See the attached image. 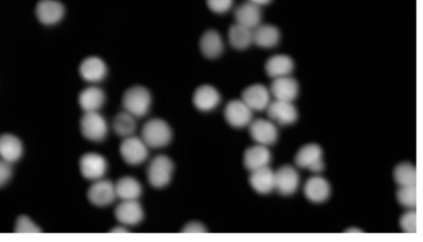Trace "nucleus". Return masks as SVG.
I'll return each instance as SVG.
<instances>
[{
  "label": "nucleus",
  "instance_id": "nucleus-1",
  "mask_svg": "<svg viewBox=\"0 0 423 242\" xmlns=\"http://www.w3.org/2000/svg\"><path fill=\"white\" fill-rule=\"evenodd\" d=\"M152 95L146 87L135 86L123 93L122 104L125 111L135 118L146 116L152 104Z\"/></svg>",
  "mask_w": 423,
  "mask_h": 242
},
{
  "label": "nucleus",
  "instance_id": "nucleus-2",
  "mask_svg": "<svg viewBox=\"0 0 423 242\" xmlns=\"http://www.w3.org/2000/svg\"><path fill=\"white\" fill-rule=\"evenodd\" d=\"M172 127L161 118H152L143 127L142 139L148 147H165L172 142Z\"/></svg>",
  "mask_w": 423,
  "mask_h": 242
},
{
  "label": "nucleus",
  "instance_id": "nucleus-3",
  "mask_svg": "<svg viewBox=\"0 0 423 242\" xmlns=\"http://www.w3.org/2000/svg\"><path fill=\"white\" fill-rule=\"evenodd\" d=\"M174 163L168 156L158 155L150 161L147 168V179L154 188L161 189L172 181Z\"/></svg>",
  "mask_w": 423,
  "mask_h": 242
},
{
  "label": "nucleus",
  "instance_id": "nucleus-4",
  "mask_svg": "<svg viewBox=\"0 0 423 242\" xmlns=\"http://www.w3.org/2000/svg\"><path fill=\"white\" fill-rule=\"evenodd\" d=\"M80 131L89 141L102 142L108 135V124L100 113L84 112L80 120Z\"/></svg>",
  "mask_w": 423,
  "mask_h": 242
},
{
  "label": "nucleus",
  "instance_id": "nucleus-5",
  "mask_svg": "<svg viewBox=\"0 0 423 242\" xmlns=\"http://www.w3.org/2000/svg\"><path fill=\"white\" fill-rule=\"evenodd\" d=\"M294 161L299 168L307 169L314 173H320L324 169L323 151L318 144H307L302 147Z\"/></svg>",
  "mask_w": 423,
  "mask_h": 242
},
{
  "label": "nucleus",
  "instance_id": "nucleus-6",
  "mask_svg": "<svg viewBox=\"0 0 423 242\" xmlns=\"http://www.w3.org/2000/svg\"><path fill=\"white\" fill-rule=\"evenodd\" d=\"M120 155L126 163L138 165L144 162L148 157V147L142 138L132 135L125 138L119 148Z\"/></svg>",
  "mask_w": 423,
  "mask_h": 242
},
{
  "label": "nucleus",
  "instance_id": "nucleus-7",
  "mask_svg": "<svg viewBox=\"0 0 423 242\" xmlns=\"http://www.w3.org/2000/svg\"><path fill=\"white\" fill-rule=\"evenodd\" d=\"M80 171L85 179L98 180L108 171V163L104 156L95 152L85 153L80 159Z\"/></svg>",
  "mask_w": 423,
  "mask_h": 242
},
{
  "label": "nucleus",
  "instance_id": "nucleus-8",
  "mask_svg": "<svg viewBox=\"0 0 423 242\" xmlns=\"http://www.w3.org/2000/svg\"><path fill=\"white\" fill-rule=\"evenodd\" d=\"M267 114L273 122L281 126L291 125L298 120V113L293 102L276 100L271 101L267 109Z\"/></svg>",
  "mask_w": 423,
  "mask_h": 242
},
{
  "label": "nucleus",
  "instance_id": "nucleus-9",
  "mask_svg": "<svg viewBox=\"0 0 423 242\" xmlns=\"http://www.w3.org/2000/svg\"><path fill=\"white\" fill-rule=\"evenodd\" d=\"M224 117L230 126L242 129L250 125L253 111L242 100H233L226 105Z\"/></svg>",
  "mask_w": 423,
  "mask_h": 242
},
{
  "label": "nucleus",
  "instance_id": "nucleus-10",
  "mask_svg": "<svg viewBox=\"0 0 423 242\" xmlns=\"http://www.w3.org/2000/svg\"><path fill=\"white\" fill-rule=\"evenodd\" d=\"M250 135L255 142L263 146H271L277 142L279 131L275 122L271 120H252L249 125Z\"/></svg>",
  "mask_w": 423,
  "mask_h": 242
},
{
  "label": "nucleus",
  "instance_id": "nucleus-11",
  "mask_svg": "<svg viewBox=\"0 0 423 242\" xmlns=\"http://www.w3.org/2000/svg\"><path fill=\"white\" fill-rule=\"evenodd\" d=\"M271 91L262 84H254L246 87L242 93V100L252 111H264L271 104Z\"/></svg>",
  "mask_w": 423,
  "mask_h": 242
},
{
  "label": "nucleus",
  "instance_id": "nucleus-12",
  "mask_svg": "<svg viewBox=\"0 0 423 242\" xmlns=\"http://www.w3.org/2000/svg\"><path fill=\"white\" fill-rule=\"evenodd\" d=\"M116 191L112 182L107 180H98L89 187L87 198L92 205L105 207L113 203L116 198Z\"/></svg>",
  "mask_w": 423,
  "mask_h": 242
},
{
  "label": "nucleus",
  "instance_id": "nucleus-13",
  "mask_svg": "<svg viewBox=\"0 0 423 242\" xmlns=\"http://www.w3.org/2000/svg\"><path fill=\"white\" fill-rule=\"evenodd\" d=\"M300 182L297 169L291 165H283L275 172V189L282 195H291L296 192Z\"/></svg>",
  "mask_w": 423,
  "mask_h": 242
},
{
  "label": "nucleus",
  "instance_id": "nucleus-14",
  "mask_svg": "<svg viewBox=\"0 0 423 242\" xmlns=\"http://www.w3.org/2000/svg\"><path fill=\"white\" fill-rule=\"evenodd\" d=\"M36 15L38 20L45 25L57 24L65 15V6L58 0H40L37 3Z\"/></svg>",
  "mask_w": 423,
  "mask_h": 242
},
{
  "label": "nucleus",
  "instance_id": "nucleus-15",
  "mask_svg": "<svg viewBox=\"0 0 423 242\" xmlns=\"http://www.w3.org/2000/svg\"><path fill=\"white\" fill-rule=\"evenodd\" d=\"M79 72L85 82L98 83L105 79L108 74V66L100 57H89L80 63Z\"/></svg>",
  "mask_w": 423,
  "mask_h": 242
},
{
  "label": "nucleus",
  "instance_id": "nucleus-16",
  "mask_svg": "<svg viewBox=\"0 0 423 242\" xmlns=\"http://www.w3.org/2000/svg\"><path fill=\"white\" fill-rule=\"evenodd\" d=\"M115 218L127 226H136L144 218V211L138 201H123L114 211Z\"/></svg>",
  "mask_w": 423,
  "mask_h": 242
},
{
  "label": "nucleus",
  "instance_id": "nucleus-17",
  "mask_svg": "<svg viewBox=\"0 0 423 242\" xmlns=\"http://www.w3.org/2000/svg\"><path fill=\"white\" fill-rule=\"evenodd\" d=\"M221 95L215 86L203 84L196 89L193 95V103L196 109L202 112L212 111L219 106Z\"/></svg>",
  "mask_w": 423,
  "mask_h": 242
},
{
  "label": "nucleus",
  "instance_id": "nucleus-18",
  "mask_svg": "<svg viewBox=\"0 0 423 242\" xmlns=\"http://www.w3.org/2000/svg\"><path fill=\"white\" fill-rule=\"evenodd\" d=\"M234 18L236 23L246 28L254 29L262 24V7L247 1L239 4L234 11Z\"/></svg>",
  "mask_w": 423,
  "mask_h": 242
},
{
  "label": "nucleus",
  "instance_id": "nucleus-19",
  "mask_svg": "<svg viewBox=\"0 0 423 242\" xmlns=\"http://www.w3.org/2000/svg\"><path fill=\"white\" fill-rule=\"evenodd\" d=\"M270 91L276 100L293 102L298 95L299 84L291 75L283 76L273 80Z\"/></svg>",
  "mask_w": 423,
  "mask_h": 242
},
{
  "label": "nucleus",
  "instance_id": "nucleus-20",
  "mask_svg": "<svg viewBox=\"0 0 423 242\" xmlns=\"http://www.w3.org/2000/svg\"><path fill=\"white\" fill-rule=\"evenodd\" d=\"M199 48L205 57L216 59L224 53V44L220 33L215 29L205 31L199 39Z\"/></svg>",
  "mask_w": 423,
  "mask_h": 242
},
{
  "label": "nucleus",
  "instance_id": "nucleus-21",
  "mask_svg": "<svg viewBox=\"0 0 423 242\" xmlns=\"http://www.w3.org/2000/svg\"><path fill=\"white\" fill-rule=\"evenodd\" d=\"M282 34L273 24H262L253 29V44L262 48L270 49L279 45Z\"/></svg>",
  "mask_w": 423,
  "mask_h": 242
},
{
  "label": "nucleus",
  "instance_id": "nucleus-22",
  "mask_svg": "<svg viewBox=\"0 0 423 242\" xmlns=\"http://www.w3.org/2000/svg\"><path fill=\"white\" fill-rule=\"evenodd\" d=\"M271 157V152L268 147L258 144L247 148L243 157V162L245 167L251 172L255 169L269 167Z\"/></svg>",
  "mask_w": 423,
  "mask_h": 242
},
{
  "label": "nucleus",
  "instance_id": "nucleus-23",
  "mask_svg": "<svg viewBox=\"0 0 423 242\" xmlns=\"http://www.w3.org/2000/svg\"><path fill=\"white\" fill-rule=\"evenodd\" d=\"M296 68L291 57L285 54H277L268 59L264 65L267 74L273 79L290 75Z\"/></svg>",
  "mask_w": 423,
  "mask_h": 242
},
{
  "label": "nucleus",
  "instance_id": "nucleus-24",
  "mask_svg": "<svg viewBox=\"0 0 423 242\" xmlns=\"http://www.w3.org/2000/svg\"><path fill=\"white\" fill-rule=\"evenodd\" d=\"M305 194L309 201L321 203L327 201L331 194V185L321 176H313L307 180Z\"/></svg>",
  "mask_w": 423,
  "mask_h": 242
},
{
  "label": "nucleus",
  "instance_id": "nucleus-25",
  "mask_svg": "<svg viewBox=\"0 0 423 242\" xmlns=\"http://www.w3.org/2000/svg\"><path fill=\"white\" fill-rule=\"evenodd\" d=\"M250 185L255 192L267 194L275 189V172L269 167H263L251 172Z\"/></svg>",
  "mask_w": 423,
  "mask_h": 242
},
{
  "label": "nucleus",
  "instance_id": "nucleus-26",
  "mask_svg": "<svg viewBox=\"0 0 423 242\" xmlns=\"http://www.w3.org/2000/svg\"><path fill=\"white\" fill-rule=\"evenodd\" d=\"M23 153V144L19 138L10 133L0 135V158L12 164L19 160Z\"/></svg>",
  "mask_w": 423,
  "mask_h": 242
},
{
  "label": "nucleus",
  "instance_id": "nucleus-27",
  "mask_svg": "<svg viewBox=\"0 0 423 242\" xmlns=\"http://www.w3.org/2000/svg\"><path fill=\"white\" fill-rule=\"evenodd\" d=\"M105 100L104 91L96 86L85 88L79 95V104L84 112H98L105 104Z\"/></svg>",
  "mask_w": 423,
  "mask_h": 242
},
{
  "label": "nucleus",
  "instance_id": "nucleus-28",
  "mask_svg": "<svg viewBox=\"0 0 423 242\" xmlns=\"http://www.w3.org/2000/svg\"><path fill=\"white\" fill-rule=\"evenodd\" d=\"M228 41L231 46L237 50H245L253 44V29L234 24L229 28Z\"/></svg>",
  "mask_w": 423,
  "mask_h": 242
},
{
  "label": "nucleus",
  "instance_id": "nucleus-29",
  "mask_svg": "<svg viewBox=\"0 0 423 242\" xmlns=\"http://www.w3.org/2000/svg\"><path fill=\"white\" fill-rule=\"evenodd\" d=\"M114 186L117 197L122 201H136L143 192L142 185L134 177H123Z\"/></svg>",
  "mask_w": 423,
  "mask_h": 242
},
{
  "label": "nucleus",
  "instance_id": "nucleus-30",
  "mask_svg": "<svg viewBox=\"0 0 423 242\" xmlns=\"http://www.w3.org/2000/svg\"><path fill=\"white\" fill-rule=\"evenodd\" d=\"M113 127L115 133L120 137H129L136 131V118L125 110V112L118 113L114 118Z\"/></svg>",
  "mask_w": 423,
  "mask_h": 242
},
{
  "label": "nucleus",
  "instance_id": "nucleus-31",
  "mask_svg": "<svg viewBox=\"0 0 423 242\" xmlns=\"http://www.w3.org/2000/svg\"><path fill=\"white\" fill-rule=\"evenodd\" d=\"M394 178L399 186L416 185V168L411 163H401L395 169Z\"/></svg>",
  "mask_w": 423,
  "mask_h": 242
},
{
  "label": "nucleus",
  "instance_id": "nucleus-32",
  "mask_svg": "<svg viewBox=\"0 0 423 242\" xmlns=\"http://www.w3.org/2000/svg\"><path fill=\"white\" fill-rule=\"evenodd\" d=\"M397 198L402 206L408 210H414L417 205L416 185L400 186Z\"/></svg>",
  "mask_w": 423,
  "mask_h": 242
},
{
  "label": "nucleus",
  "instance_id": "nucleus-33",
  "mask_svg": "<svg viewBox=\"0 0 423 242\" xmlns=\"http://www.w3.org/2000/svg\"><path fill=\"white\" fill-rule=\"evenodd\" d=\"M400 227L405 232L415 233L417 232V214L414 210H409L402 216Z\"/></svg>",
  "mask_w": 423,
  "mask_h": 242
},
{
  "label": "nucleus",
  "instance_id": "nucleus-34",
  "mask_svg": "<svg viewBox=\"0 0 423 242\" xmlns=\"http://www.w3.org/2000/svg\"><path fill=\"white\" fill-rule=\"evenodd\" d=\"M15 232L20 233H36L40 232L41 229L38 227L31 219L28 218V216H20L16 221Z\"/></svg>",
  "mask_w": 423,
  "mask_h": 242
},
{
  "label": "nucleus",
  "instance_id": "nucleus-35",
  "mask_svg": "<svg viewBox=\"0 0 423 242\" xmlns=\"http://www.w3.org/2000/svg\"><path fill=\"white\" fill-rule=\"evenodd\" d=\"M206 3L212 12L223 15L233 8L234 0H206Z\"/></svg>",
  "mask_w": 423,
  "mask_h": 242
},
{
  "label": "nucleus",
  "instance_id": "nucleus-36",
  "mask_svg": "<svg viewBox=\"0 0 423 242\" xmlns=\"http://www.w3.org/2000/svg\"><path fill=\"white\" fill-rule=\"evenodd\" d=\"M12 175L11 163L0 158V187L7 184Z\"/></svg>",
  "mask_w": 423,
  "mask_h": 242
},
{
  "label": "nucleus",
  "instance_id": "nucleus-37",
  "mask_svg": "<svg viewBox=\"0 0 423 242\" xmlns=\"http://www.w3.org/2000/svg\"><path fill=\"white\" fill-rule=\"evenodd\" d=\"M182 231L185 232H206V229L204 228L202 224L193 222L186 225Z\"/></svg>",
  "mask_w": 423,
  "mask_h": 242
},
{
  "label": "nucleus",
  "instance_id": "nucleus-38",
  "mask_svg": "<svg viewBox=\"0 0 423 242\" xmlns=\"http://www.w3.org/2000/svg\"><path fill=\"white\" fill-rule=\"evenodd\" d=\"M249 1L253 3L260 7H262L268 6V4H270L273 0H249Z\"/></svg>",
  "mask_w": 423,
  "mask_h": 242
},
{
  "label": "nucleus",
  "instance_id": "nucleus-39",
  "mask_svg": "<svg viewBox=\"0 0 423 242\" xmlns=\"http://www.w3.org/2000/svg\"><path fill=\"white\" fill-rule=\"evenodd\" d=\"M113 232H126V230L125 228L119 227V228L114 229Z\"/></svg>",
  "mask_w": 423,
  "mask_h": 242
}]
</instances>
